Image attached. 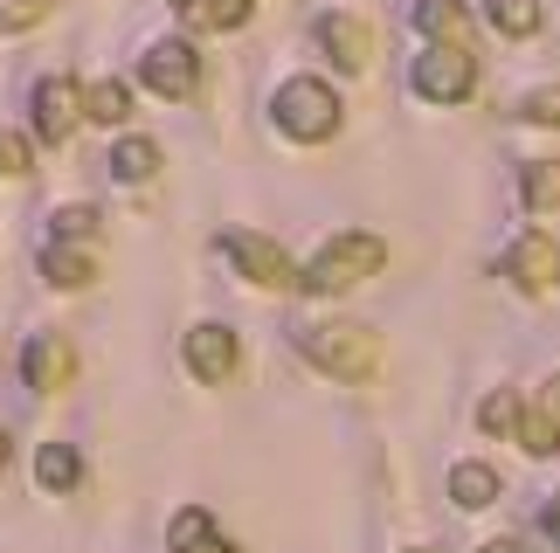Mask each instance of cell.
I'll return each instance as SVG.
<instances>
[{"mask_svg":"<svg viewBox=\"0 0 560 553\" xmlns=\"http://www.w3.org/2000/svg\"><path fill=\"white\" fill-rule=\"evenodd\" d=\"M478 430L485 436H520V395H485V409H478Z\"/></svg>","mask_w":560,"mask_h":553,"instance_id":"603a6c76","label":"cell"},{"mask_svg":"<svg viewBox=\"0 0 560 553\" xmlns=\"http://www.w3.org/2000/svg\"><path fill=\"white\" fill-rule=\"evenodd\" d=\"M139 77H145V91L180 104V97H194V83H201V56H194V42H153L145 62H139Z\"/></svg>","mask_w":560,"mask_h":553,"instance_id":"8992f818","label":"cell"},{"mask_svg":"<svg viewBox=\"0 0 560 553\" xmlns=\"http://www.w3.org/2000/svg\"><path fill=\"white\" fill-rule=\"evenodd\" d=\"M505 276L526 297H547V291H560V249L547 236H520V243H512V257H505Z\"/></svg>","mask_w":560,"mask_h":553,"instance_id":"9c48e42d","label":"cell"},{"mask_svg":"<svg viewBox=\"0 0 560 553\" xmlns=\"http://www.w3.org/2000/svg\"><path fill=\"white\" fill-rule=\"evenodd\" d=\"M381 263H387V243H381V236H368V228H353V236H339V243L318 249V263L305 270V291L339 297V291H353L360 276H374Z\"/></svg>","mask_w":560,"mask_h":553,"instance_id":"7a4b0ae2","label":"cell"},{"mask_svg":"<svg viewBox=\"0 0 560 553\" xmlns=\"http://www.w3.org/2000/svg\"><path fill=\"white\" fill-rule=\"evenodd\" d=\"M520 443L533 457L560 450V374L547 380V388H533V409H520Z\"/></svg>","mask_w":560,"mask_h":553,"instance_id":"8fae6325","label":"cell"},{"mask_svg":"<svg viewBox=\"0 0 560 553\" xmlns=\"http://www.w3.org/2000/svg\"><path fill=\"white\" fill-rule=\"evenodd\" d=\"M77 118H83V91L70 77H42L35 83V139H49V145H62L77 132Z\"/></svg>","mask_w":560,"mask_h":553,"instance_id":"52a82bcc","label":"cell"},{"mask_svg":"<svg viewBox=\"0 0 560 553\" xmlns=\"http://www.w3.org/2000/svg\"><path fill=\"white\" fill-rule=\"evenodd\" d=\"M547 533H553V540H560V498H553V505H547Z\"/></svg>","mask_w":560,"mask_h":553,"instance_id":"f1b7e54d","label":"cell"},{"mask_svg":"<svg viewBox=\"0 0 560 553\" xmlns=\"http://www.w3.org/2000/svg\"><path fill=\"white\" fill-rule=\"evenodd\" d=\"M318 49H326L339 70H368L374 56V28L360 14H318Z\"/></svg>","mask_w":560,"mask_h":553,"instance_id":"30bf717a","label":"cell"},{"mask_svg":"<svg viewBox=\"0 0 560 553\" xmlns=\"http://www.w3.org/2000/svg\"><path fill=\"white\" fill-rule=\"evenodd\" d=\"M56 236H70V243L97 236V215H91V208H56Z\"/></svg>","mask_w":560,"mask_h":553,"instance_id":"484cf974","label":"cell"},{"mask_svg":"<svg viewBox=\"0 0 560 553\" xmlns=\"http://www.w3.org/2000/svg\"><path fill=\"white\" fill-rule=\"evenodd\" d=\"M222 249L235 257V270H243L249 284H264V291H291V284H298V270H291V257H284V243L256 236V228H229Z\"/></svg>","mask_w":560,"mask_h":553,"instance_id":"5b68a950","label":"cell"},{"mask_svg":"<svg viewBox=\"0 0 560 553\" xmlns=\"http://www.w3.org/2000/svg\"><path fill=\"white\" fill-rule=\"evenodd\" d=\"M83 118L91 125H118L132 118V83H118V77H104V83H91V91H83Z\"/></svg>","mask_w":560,"mask_h":553,"instance_id":"9a60e30c","label":"cell"},{"mask_svg":"<svg viewBox=\"0 0 560 553\" xmlns=\"http://www.w3.org/2000/svg\"><path fill=\"white\" fill-rule=\"evenodd\" d=\"M298 346H305V360L326 367L332 380H368L381 367V339L368 326H305Z\"/></svg>","mask_w":560,"mask_h":553,"instance_id":"6da1fadb","label":"cell"},{"mask_svg":"<svg viewBox=\"0 0 560 553\" xmlns=\"http://www.w3.org/2000/svg\"><path fill=\"white\" fill-rule=\"evenodd\" d=\"M491 28H499V35H512V42H520V35H540V21H547V8H540V0H491Z\"/></svg>","mask_w":560,"mask_h":553,"instance_id":"44dd1931","label":"cell"},{"mask_svg":"<svg viewBox=\"0 0 560 553\" xmlns=\"http://www.w3.org/2000/svg\"><path fill=\"white\" fill-rule=\"evenodd\" d=\"M0 174H28V139L0 132Z\"/></svg>","mask_w":560,"mask_h":553,"instance_id":"4316f807","label":"cell"},{"mask_svg":"<svg viewBox=\"0 0 560 553\" xmlns=\"http://www.w3.org/2000/svg\"><path fill=\"white\" fill-rule=\"evenodd\" d=\"M104 166H112V180H132V187H139V180L160 174V145H153V139H118Z\"/></svg>","mask_w":560,"mask_h":553,"instance_id":"ac0fdd59","label":"cell"},{"mask_svg":"<svg viewBox=\"0 0 560 553\" xmlns=\"http://www.w3.org/2000/svg\"><path fill=\"white\" fill-rule=\"evenodd\" d=\"M470 91H478V62H470V49L436 42V49L416 62V97H429V104H464Z\"/></svg>","mask_w":560,"mask_h":553,"instance_id":"277c9868","label":"cell"},{"mask_svg":"<svg viewBox=\"0 0 560 553\" xmlns=\"http://www.w3.org/2000/svg\"><path fill=\"white\" fill-rule=\"evenodd\" d=\"M77 471H83V463H77V450H70V443H42V457H35V478H42V492H49V498H62V492H70V484H77Z\"/></svg>","mask_w":560,"mask_h":553,"instance_id":"ffe728a7","label":"cell"},{"mask_svg":"<svg viewBox=\"0 0 560 553\" xmlns=\"http://www.w3.org/2000/svg\"><path fill=\"white\" fill-rule=\"evenodd\" d=\"M520 195H526L533 215H553V208H560V160H526Z\"/></svg>","mask_w":560,"mask_h":553,"instance_id":"d6986e66","label":"cell"},{"mask_svg":"<svg viewBox=\"0 0 560 553\" xmlns=\"http://www.w3.org/2000/svg\"><path fill=\"white\" fill-rule=\"evenodd\" d=\"M49 14V0H0V35H21Z\"/></svg>","mask_w":560,"mask_h":553,"instance_id":"cb8c5ba5","label":"cell"},{"mask_svg":"<svg viewBox=\"0 0 560 553\" xmlns=\"http://www.w3.org/2000/svg\"><path fill=\"white\" fill-rule=\"evenodd\" d=\"M256 0H180V14H187V28H208V35H229V28H243Z\"/></svg>","mask_w":560,"mask_h":553,"instance_id":"2e32d148","label":"cell"},{"mask_svg":"<svg viewBox=\"0 0 560 553\" xmlns=\"http://www.w3.org/2000/svg\"><path fill=\"white\" fill-rule=\"evenodd\" d=\"M416 28L436 35V42H450V49H470V14L457 8V0H422V8H416Z\"/></svg>","mask_w":560,"mask_h":553,"instance_id":"5bb4252c","label":"cell"},{"mask_svg":"<svg viewBox=\"0 0 560 553\" xmlns=\"http://www.w3.org/2000/svg\"><path fill=\"white\" fill-rule=\"evenodd\" d=\"M187 367L201 374L208 388H214V380H229L235 374V332L229 326H194L187 332Z\"/></svg>","mask_w":560,"mask_h":553,"instance_id":"7c38bea8","label":"cell"},{"mask_svg":"<svg viewBox=\"0 0 560 553\" xmlns=\"http://www.w3.org/2000/svg\"><path fill=\"white\" fill-rule=\"evenodd\" d=\"M450 498H457L464 513H485V505L499 498V471H491V463H457V471H450Z\"/></svg>","mask_w":560,"mask_h":553,"instance_id":"e0dca14e","label":"cell"},{"mask_svg":"<svg viewBox=\"0 0 560 553\" xmlns=\"http://www.w3.org/2000/svg\"><path fill=\"white\" fill-rule=\"evenodd\" d=\"M277 125H284V139H332L339 132V97H332V83H318V77H291L284 91H277Z\"/></svg>","mask_w":560,"mask_h":553,"instance_id":"3957f363","label":"cell"},{"mask_svg":"<svg viewBox=\"0 0 560 553\" xmlns=\"http://www.w3.org/2000/svg\"><path fill=\"white\" fill-rule=\"evenodd\" d=\"M478 553H520V540H491V546H478Z\"/></svg>","mask_w":560,"mask_h":553,"instance_id":"83f0119b","label":"cell"},{"mask_svg":"<svg viewBox=\"0 0 560 553\" xmlns=\"http://www.w3.org/2000/svg\"><path fill=\"white\" fill-rule=\"evenodd\" d=\"M0 471H8V430H0Z\"/></svg>","mask_w":560,"mask_h":553,"instance_id":"4dcf8cb0","label":"cell"},{"mask_svg":"<svg viewBox=\"0 0 560 553\" xmlns=\"http://www.w3.org/2000/svg\"><path fill=\"white\" fill-rule=\"evenodd\" d=\"M21 374H28L35 395H62V388H70V374H77L70 339H62V332H35L28 353H21Z\"/></svg>","mask_w":560,"mask_h":553,"instance_id":"ba28073f","label":"cell"},{"mask_svg":"<svg viewBox=\"0 0 560 553\" xmlns=\"http://www.w3.org/2000/svg\"><path fill=\"white\" fill-rule=\"evenodd\" d=\"M42 276L62 284V291H83L97 276V263H91V249H77V243H49L42 249Z\"/></svg>","mask_w":560,"mask_h":553,"instance_id":"4fadbf2b","label":"cell"},{"mask_svg":"<svg viewBox=\"0 0 560 553\" xmlns=\"http://www.w3.org/2000/svg\"><path fill=\"white\" fill-rule=\"evenodd\" d=\"M194 553H235V546L229 540H208V546H194Z\"/></svg>","mask_w":560,"mask_h":553,"instance_id":"f546056e","label":"cell"},{"mask_svg":"<svg viewBox=\"0 0 560 553\" xmlns=\"http://www.w3.org/2000/svg\"><path fill=\"white\" fill-rule=\"evenodd\" d=\"M208 540H214V519L201 513V505L174 513V526H166V546H174V553H194V546H208Z\"/></svg>","mask_w":560,"mask_h":553,"instance_id":"7402d4cb","label":"cell"},{"mask_svg":"<svg viewBox=\"0 0 560 553\" xmlns=\"http://www.w3.org/2000/svg\"><path fill=\"white\" fill-rule=\"evenodd\" d=\"M520 118H526V125H560V91H553V83H547V91H533V97L520 104Z\"/></svg>","mask_w":560,"mask_h":553,"instance_id":"d4e9b609","label":"cell"}]
</instances>
